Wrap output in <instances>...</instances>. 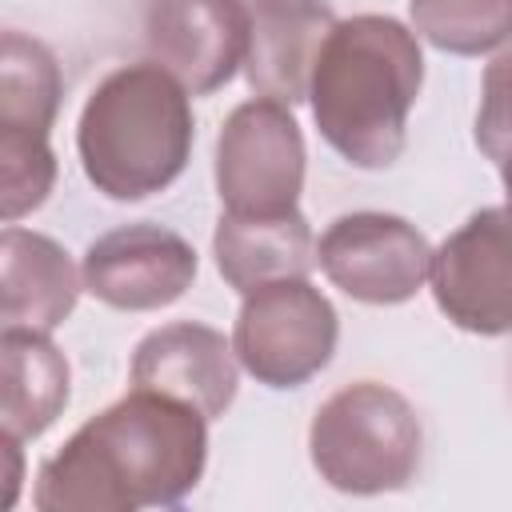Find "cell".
Here are the masks:
<instances>
[{
    "instance_id": "7",
    "label": "cell",
    "mask_w": 512,
    "mask_h": 512,
    "mask_svg": "<svg viewBox=\"0 0 512 512\" xmlns=\"http://www.w3.org/2000/svg\"><path fill=\"white\" fill-rule=\"evenodd\" d=\"M432 300L472 336L512 332V208L472 212L432 252Z\"/></svg>"
},
{
    "instance_id": "15",
    "label": "cell",
    "mask_w": 512,
    "mask_h": 512,
    "mask_svg": "<svg viewBox=\"0 0 512 512\" xmlns=\"http://www.w3.org/2000/svg\"><path fill=\"white\" fill-rule=\"evenodd\" d=\"M72 392V368L48 332L4 328L0 332V424L16 440L44 436L64 412Z\"/></svg>"
},
{
    "instance_id": "3",
    "label": "cell",
    "mask_w": 512,
    "mask_h": 512,
    "mask_svg": "<svg viewBox=\"0 0 512 512\" xmlns=\"http://www.w3.org/2000/svg\"><path fill=\"white\" fill-rule=\"evenodd\" d=\"M192 92L156 60L108 72L76 124L84 176L108 200H144L164 192L192 156Z\"/></svg>"
},
{
    "instance_id": "18",
    "label": "cell",
    "mask_w": 512,
    "mask_h": 512,
    "mask_svg": "<svg viewBox=\"0 0 512 512\" xmlns=\"http://www.w3.org/2000/svg\"><path fill=\"white\" fill-rule=\"evenodd\" d=\"M56 184V152L48 136L0 128V216L16 224L36 212Z\"/></svg>"
},
{
    "instance_id": "17",
    "label": "cell",
    "mask_w": 512,
    "mask_h": 512,
    "mask_svg": "<svg viewBox=\"0 0 512 512\" xmlns=\"http://www.w3.org/2000/svg\"><path fill=\"white\" fill-rule=\"evenodd\" d=\"M412 32L448 56H488L512 40V0H408Z\"/></svg>"
},
{
    "instance_id": "11",
    "label": "cell",
    "mask_w": 512,
    "mask_h": 512,
    "mask_svg": "<svg viewBox=\"0 0 512 512\" xmlns=\"http://www.w3.org/2000/svg\"><path fill=\"white\" fill-rule=\"evenodd\" d=\"M128 376H132V388L172 396L180 404H192L200 416L216 420L236 400L240 360L232 340H224V332L196 320H176V324L152 328L136 344Z\"/></svg>"
},
{
    "instance_id": "10",
    "label": "cell",
    "mask_w": 512,
    "mask_h": 512,
    "mask_svg": "<svg viewBox=\"0 0 512 512\" xmlns=\"http://www.w3.org/2000/svg\"><path fill=\"white\" fill-rule=\"evenodd\" d=\"M248 24L244 0H148L144 44L192 96H212L244 64Z\"/></svg>"
},
{
    "instance_id": "14",
    "label": "cell",
    "mask_w": 512,
    "mask_h": 512,
    "mask_svg": "<svg viewBox=\"0 0 512 512\" xmlns=\"http://www.w3.org/2000/svg\"><path fill=\"white\" fill-rule=\"evenodd\" d=\"M212 256L228 288L248 296L260 284L308 276L316 268V240L300 208L288 212H228L216 220Z\"/></svg>"
},
{
    "instance_id": "16",
    "label": "cell",
    "mask_w": 512,
    "mask_h": 512,
    "mask_svg": "<svg viewBox=\"0 0 512 512\" xmlns=\"http://www.w3.org/2000/svg\"><path fill=\"white\" fill-rule=\"evenodd\" d=\"M60 96L64 80L48 44L8 28L0 40V128L48 136L60 112Z\"/></svg>"
},
{
    "instance_id": "2",
    "label": "cell",
    "mask_w": 512,
    "mask_h": 512,
    "mask_svg": "<svg viewBox=\"0 0 512 512\" xmlns=\"http://www.w3.org/2000/svg\"><path fill=\"white\" fill-rule=\"evenodd\" d=\"M424 84L420 36L396 16L360 12L328 32L308 104L320 136L352 168H392L408 144V116Z\"/></svg>"
},
{
    "instance_id": "9",
    "label": "cell",
    "mask_w": 512,
    "mask_h": 512,
    "mask_svg": "<svg viewBox=\"0 0 512 512\" xmlns=\"http://www.w3.org/2000/svg\"><path fill=\"white\" fill-rule=\"evenodd\" d=\"M196 248L152 220L120 224L84 252V292L120 312H156L176 304L196 280Z\"/></svg>"
},
{
    "instance_id": "19",
    "label": "cell",
    "mask_w": 512,
    "mask_h": 512,
    "mask_svg": "<svg viewBox=\"0 0 512 512\" xmlns=\"http://www.w3.org/2000/svg\"><path fill=\"white\" fill-rule=\"evenodd\" d=\"M476 148L492 160L504 164L512 156V44L492 56L480 80V108H476Z\"/></svg>"
},
{
    "instance_id": "12",
    "label": "cell",
    "mask_w": 512,
    "mask_h": 512,
    "mask_svg": "<svg viewBox=\"0 0 512 512\" xmlns=\"http://www.w3.org/2000/svg\"><path fill=\"white\" fill-rule=\"evenodd\" d=\"M248 52L244 76L256 96L288 108L308 100L316 56L336 28V12L320 0H252L248 4Z\"/></svg>"
},
{
    "instance_id": "20",
    "label": "cell",
    "mask_w": 512,
    "mask_h": 512,
    "mask_svg": "<svg viewBox=\"0 0 512 512\" xmlns=\"http://www.w3.org/2000/svg\"><path fill=\"white\" fill-rule=\"evenodd\" d=\"M500 180H504V200H508V208H512V156L500 164Z\"/></svg>"
},
{
    "instance_id": "5",
    "label": "cell",
    "mask_w": 512,
    "mask_h": 512,
    "mask_svg": "<svg viewBox=\"0 0 512 512\" xmlns=\"http://www.w3.org/2000/svg\"><path fill=\"white\" fill-rule=\"evenodd\" d=\"M336 340L340 316L332 300L308 284V276L252 288L232 324L236 360L264 388L308 384L328 368Z\"/></svg>"
},
{
    "instance_id": "6",
    "label": "cell",
    "mask_w": 512,
    "mask_h": 512,
    "mask_svg": "<svg viewBox=\"0 0 512 512\" xmlns=\"http://www.w3.org/2000/svg\"><path fill=\"white\" fill-rule=\"evenodd\" d=\"M304 132L288 104L256 96L216 136V192L228 212H288L304 192Z\"/></svg>"
},
{
    "instance_id": "8",
    "label": "cell",
    "mask_w": 512,
    "mask_h": 512,
    "mask_svg": "<svg viewBox=\"0 0 512 512\" xmlns=\"http://www.w3.org/2000/svg\"><path fill=\"white\" fill-rule=\"evenodd\" d=\"M316 264L324 276L360 304H404L412 300L432 268V248L416 224L392 212H348L336 216L320 244Z\"/></svg>"
},
{
    "instance_id": "13",
    "label": "cell",
    "mask_w": 512,
    "mask_h": 512,
    "mask_svg": "<svg viewBox=\"0 0 512 512\" xmlns=\"http://www.w3.org/2000/svg\"><path fill=\"white\" fill-rule=\"evenodd\" d=\"M84 276L72 256L44 232L8 224L0 232V320L4 328L56 332L76 300Z\"/></svg>"
},
{
    "instance_id": "4",
    "label": "cell",
    "mask_w": 512,
    "mask_h": 512,
    "mask_svg": "<svg viewBox=\"0 0 512 512\" xmlns=\"http://www.w3.org/2000/svg\"><path fill=\"white\" fill-rule=\"evenodd\" d=\"M424 452L416 408L380 380L332 392L308 428V456L320 480L348 496H380L412 484Z\"/></svg>"
},
{
    "instance_id": "1",
    "label": "cell",
    "mask_w": 512,
    "mask_h": 512,
    "mask_svg": "<svg viewBox=\"0 0 512 512\" xmlns=\"http://www.w3.org/2000/svg\"><path fill=\"white\" fill-rule=\"evenodd\" d=\"M208 464V416L132 388L84 420L32 484L40 512H140L180 504Z\"/></svg>"
}]
</instances>
